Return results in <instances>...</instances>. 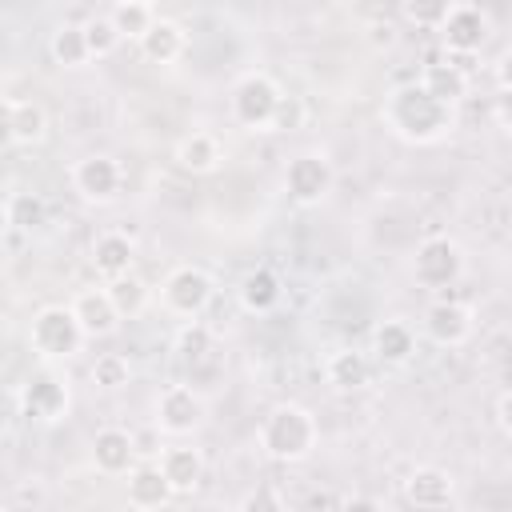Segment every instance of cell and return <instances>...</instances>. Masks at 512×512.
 I'll return each mask as SVG.
<instances>
[{"label": "cell", "instance_id": "1", "mask_svg": "<svg viewBox=\"0 0 512 512\" xmlns=\"http://www.w3.org/2000/svg\"><path fill=\"white\" fill-rule=\"evenodd\" d=\"M380 120L392 136L408 144H436L452 128V108L440 104L424 84H400L384 96Z\"/></svg>", "mask_w": 512, "mask_h": 512}, {"label": "cell", "instance_id": "2", "mask_svg": "<svg viewBox=\"0 0 512 512\" xmlns=\"http://www.w3.org/2000/svg\"><path fill=\"white\" fill-rule=\"evenodd\" d=\"M256 440L260 448L280 460V464H296V460H308L316 440H320V424L316 416L304 408V404H276L260 428H256Z\"/></svg>", "mask_w": 512, "mask_h": 512}, {"label": "cell", "instance_id": "3", "mask_svg": "<svg viewBox=\"0 0 512 512\" xmlns=\"http://www.w3.org/2000/svg\"><path fill=\"white\" fill-rule=\"evenodd\" d=\"M88 336L80 332V320L72 316L68 304H48L32 316V328H28V344L32 352H40L44 360H68L80 352Z\"/></svg>", "mask_w": 512, "mask_h": 512}, {"label": "cell", "instance_id": "4", "mask_svg": "<svg viewBox=\"0 0 512 512\" xmlns=\"http://www.w3.org/2000/svg\"><path fill=\"white\" fill-rule=\"evenodd\" d=\"M276 100H280V84L268 76V72H248L236 80L232 88V120L248 132H268L272 124V112H276Z\"/></svg>", "mask_w": 512, "mask_h": 512}, {"label": "cell", "instance_id": "5", "mask_svg": "<svg viewBox=\"0 0 512 512\" xmlns=\"http://www.w3.org/2000/svg\"><path fill=\"white\" fill-rule=\"evenodd\" d=\"M412 276L424 288H452L464 276V252L452 236H428L420 240L412 256Z\"/></svg>", "mask_w": 512, "mask_h": 512}, {"label": "cell", "instance_id": "6", "mask_svg": "<svg viewBox=\"0 0 512 512\" xmlns=\"http://www.w3.org/2000/svg\"><path fill=\"white\" fill-rule=\"evenodd\" d=\"M160 300H164V308L172 316L196 320L212 300V276L204 268H196V264H180V268L168 272V280L160 288Z\"/></svg>", "mask_w": 512, "mask_h": 512}, {"label": "cell", "instance_id": "7", "mask_svg": "<svg viewBox=\"0 0 512 512\" xmlns=\"http://www.w3.org/2000/svg\"><path fill=\"white\" fill-rule=\"evenodd\" d=\"M332 164L320 156V152H300L288 160L284 168V192L300 204V208H312L320 204L328 192H332Z\"/></svg>", "mask_w": 512, "mask_h": 512}, {"label": "cell", "instance_id": "8", "mask_svg": "<svg viewBox=\"0 0 512 512\" xmlns=\"http://www.w3.org/2000/svg\"><path fill=\"white\" fill-rule=\"evenodd\" d=\"M204 424V400L192 384H168L156 396V428L164 436H192Z\"/></svg>", "mask_w": 512, "mask_h": 512}, {"label": "cell", "instance_id": "9", "mask_svg": "<svg viewBox=\"0 0 512 512\" xmlns=\"http://www.w3.org/2000/svg\"><path fill=\"white\" fill-rule=\"evenodd\" d=\"M20 412L28 420H40V424H52L68 412V384L64 376H56L52 368L44 372H32L20 388Z\"/></svg>", "mask_w": 512, "mask_h": 512}, {"label": "cell", "instance_id": "10", "mask_svg": "<svg viewBox=\"0 0 512 512\" xmlns=\"http://www.w3.org/2000/svg\"><path fill=\"white\" fill-rule=\"evenodd\" d=\"M436 32L444 36V48H448V52L472 56V52H480V48L488 44V16H484L476 4H456V8L444 16V24H440Z\"/></svg>", "mask_w": 512, "mask_h": 512}, {"label": "cell", "instance_id": "11", "mask_svg": "<svg viewBox=\"0 0 512 512\" xmlns=\"http://www.w3.org/2000/svg\"><path fill=\"white\" fill-rule=\"evenodd\" d=\"M72 188L92 204H108L120 192V164L112 156H84L72 164Z\"/></svg>", "mask_w": 512, "mask_h": 512}, {"label": "cell", "instance_id": "12", "mask_svg": "<svg viewBox=\"0 0 512 512\" xmlns=\"http://www.w3.org/2000/svg\"><path fill=\"white\" fill-rule=\"evenodd\" d=\"M424 332L440 348H460L472 336V312L460 300H432L424 312Z\"/></svg>", "mask_w": 512, "mask_h": 512}, {"label": "cell", "instance_id": "13", "mask_svg": "<svg viewBox=\"0 0 512 512\" xmlns=\"http://www.w3.org/2000/svg\"><path fill=\"white\" fill-rule=\"evenodd\" d=\"M136 436L128 428H100L92 436V464L104 476H128V468L136 464Z\"/></svg>", "mask_w": 512, "mask_h": 512}, {"label": "cell", "instance_id": "14", "mask_svg": "<svg viewBox=\"0 0 512 512\" xmlns=\"http://www.w3.org/2000/svg\"><path fill=\"white\" fill-rule=\"evenodd\" d=\"M68 308H72V316L80 320V332L92 336V340L112 336V332L120 328V312L112 308V300H108L104 288H84V292H76V300H72Z\"/></svg>", "mask_w": 512, "mask_h": 512}, {"label": "cell", "instance_id": "15", "mask_svg": "<svg viewBox=\"0 0 512 512\" xmlns=\"http://www.w3.org/2000/svg\"><path fill=\"white\" fill-rule=\"evenodd\" d=\"M452 492H456L452 476H448L444 468H432V464L416 468V472L404 480V500L416 504V508H448V504H452Z\"/></svg>", "mask_w": 512, "mask_h": 512}, {"label": "cell", "instance_id": "16", "mask_svg": "<svg viewBox=\"0 0 512 512\" xmlns=\"http://www.w3.org/2000/svg\"><path fill=\"white\" fill-rule=\"evenodd\" d=\"M136 44H140L144 60H152V64H176V60L184 56V48H188V36H184V28H180L176 20L156 16V20L148 24V32H144Z\"/></svg>", "mask_w": 512, "mask_h": 512}, {"label": "cell", "instance_id": "17", "mask_svg": "<svg viewBox=\"0 0 512 512\" xmlns=\"http://www.w3.org/2000/svg\"><path fill=\"white\" fill-rule=\"evenodd\" d=\"M172 160H176V168H180V172L208 176V172H216V168H220L224 148H220V140H216L212 132H188V136L176 144Z\"/></svg>", "mask_w": 512, "mask_h": 512}, {"label": "cell", "instance_id": "18", "mask_svg": "<svg viewBox=\"0 0 512 512\" xmlns=\"http://www.w3.org/2000/svg\"><path fill=\"white\" fill-rule=\"evenodd\" d=\"M156 464H160V472H164V480L172 484L176 496H180V492H192V488L204 480V456H200V448L172 444V448L160 452Z\"/></svg>", "mask_w": 512, "mask_h": 512}, {"label": "cell", "instance_id": "19", "mask_svg": "<svg viewBox=\"0 0 512 512\" xmlns=\"http://www.w3.org/2000/svg\"><path fill=\"white\" fill-rule=\"evenodd\" d=\"M132 264H136V244H132L124 232H100V236L92 240V268H96L104 280L132 272Z\"/></svg>", "mask_w": 512, "mask_h": 512}, {"label": "cell", "instance_id": "20", "mask_svg": "<svg viewBox=\"0 0 512 512\" xmlns=\"http://www.w3.org/2000/svg\"><path fill=\"white\" fill-rule=\"evenodd\" d=\"M172 496L176 492L164 480L160 464H132L128 468V504L132 508H164Z\"/></svg>", "mask_w": 512, "mask_h": 512}, {"label": "cell", "instance_id": "21", "mask_svg": "<svg viewBox=\"0 0 512 512\" xmlns=\"http://www.w3.org/2000/svg\"><path fill=\"white\" fill-rule=\"evenodd\" d=\"M372 352H376L380 364H408L412 352H416V336L404 320H384L372 332Z\"/></svg>", "mask_w": 512, "mask_h": 512}, {"label": "cell", "instance_id": "22", "mask_svg": "<svg viewBox=\"0 0 512 512\" xmlns=\"http://www.w3.org/2000/svg\"><path fill=\"white\" fill-rule=\"evenodd\" d=\"M280 296H284V288H280V276H276L272 268H252V272L240 280V304H244L248 312H256V316L272 312V308L280 304Z\"/></svg>", "mask_w": 512, "mask_h": 512}, {"label": "cell", "instance_id": "23", "mask_svg": "<svg viewBox=\"0 0 512 512\" xmlns=\"http://www.w3.org/2000/svg\"><path fill=\"white\" fill-rule=\"evenodd\" d=\"M324 376H328L332 388H340V392H356V388L368 384L372 368H368V356H364V352H356V348H340V352L328 356Z\"/></svg>", "mask_w": 512, "mask_h": 512}, {"label": "cell", "instance_id": "24", "mask_svg": "<svg viewBox=\"0 0 512 512\" xmlns=\"http://www.w3.org/2000/svg\"><path fill=\"white\" fill-rule=\"evenodd\" d=\"M420 84L440 100V104H460L464 96H468V72L460 68V64H448V60H440V64H428L424 68V76H420Z\"/></svg>", "mask_w": 512, "mask_h": 512}, {"label": "cell", "instance_id": "25", "mask_svg": "<svg viewBox=\"0 0 512 512\" xmlns=\"http://www.w3.org/2000/svg\"><path fill=\"white\" fill-rule=\"evenodd\" d=\"M104 292H108L112 308L120 312V320H136V316L148 308V284H144L136 272H124V276L104 280Z\"/></svg>", "mask_w": 512, "mask_h": 512}, {"label": "cell", "instance_id": "26", "mask_svg": "<svg viewBox=\"0 0 512 512\" xmlns=\"http://www.w3.org/2000/svg\"><path fill=\"white\" fill-rule=\"evenodd\" d=\"M48 132V112L36 100H12V144H40Z\"/></svg>", "mask_w": 512, "mask_h": 512}, {"label": "cell", "instance_id": "27", "mask_svg": "<svg viewBox=\"0 0 512 512\" xmlns=\"http://www.w3.org/2000/svg\"><path fill=\"white\" fill-rule=\"evenodd\" d=\"M48 52H52V60H56V64H64V68H80V64H88V60H92V56H88L84 28H80V24H60V28L52 32V40H48Z\"/></svg>", "mask_w": 512, "mask_h": 512}, {"label": "cell", "instance_id": "28", "mask_svg": "<svg viewBox=\"0 0 512 512\" xmlns=\"http://www.w3.org/2000/svg\"><path fill=\"white\" fill-rule=\"evenodd\" d=\"M208 352H212V332L200 320H184V328L176 332V356H180V364L196 368V364L208 360Z\"/></svg>", "mask_w": 512, "mask_h": 512}, {"label": "cell", "instance_id": "29", "mask_svg": "<svg viewBox=\"0 0 512 512\" xmlns=\"http://www.w3.org/2000/svg\"><path fill=\"white\" fill-rule=\"evenodd\" d=\"M108 20L116 24L120 40H140L148 32V24L156 20V12H152V4H116Z\"/></svg>", "mask_w": 512, "mask_h": 512}, {"label": "cell", "instance_id": "30", "mask_svg": "<svg viewBox=\"0 0 512 512\" xmlns=\"http://www.w3.org/2000/svg\"><path fill=\"white\" fill-rule=\"evenodd\" d=\"M44 216H48V208H44V200H40L36 192H16V196H8V220H12V228L36 232V228L44 224Z\"/></svg>", "mask_w": 512, "mask_h": 512}, {"label": "cell", "instance_id": "31", "mask_svg": "<svg viewBox=\"0 0 512 512\" xmlns=\"http://www.w3.org/2000/svg\"><path fill=\"white\" fill-rule=\"evenodd\" d=\"M128 376H132V364H128V356H120V352H100V356L92 360V384H96V388L116 392V388L128 384Z\"/></svg>", "mask_w": 512, "mask_h": 512}, {"label": "cell", "instance_id": "32", "mask_svg": "<svg viewBox=\"0 0 512 512\" xmlns=\"http://www.w3.org/2000/svg\"><path fill=\"white\" fill-rule=\"evenodd\" d=\"M80 28H84V44H88V56H92V60L116 52L120 32H116V24H112L108 16H92V20H84Z\"/></svg>", "mask_w": 512, "mask_h": 512}, {"label": "cell", "instance_id": "33", "mask_svg": "<svg viewBox=\"0 0 512 512\" xmlns=\"http://www.w3.org/2000/svg\"><path fill=\"white\" fill-rule=\"evenodd\" d=\"M404 8V20L416 24V28H440L444 16L456 8V0H400Z\"/></svg>", "mask_w": 512, "mask_h": 512}, {"label": "cell", "instance_id": "34", "mask_svg": "<svg viewBox=\"0 0 512 512\" xmlns=\"http://www.w3.org/2000/svg\"><path fill=\"white\" fill-rule=\"evenodd\" d=\"M300 124H304V100H300V96H284V92H280L268 132H296Z\"/></svg>", "mask_w": 512, "mask_h": 512}, {"label": "cell", "instance_id": "35", "mask_svg": "<svg viewBox=\"0 0 512 512\" xmlns=\"http://www.w3.org/2000/svg\"><path fill=\"white\" fill-rule=\"evenodd\" d=\"M512 392H500L496 396V428H500V436H512Z\"/></svg>", "mask_w": 512, "mask_h": 512}, {"label": "cell", "instance_id": "36", "mask_svg": "<svg viewBox=\"0 0 512 512\" xmlns=\"http://www.w3.org/2000/svg\"><path fill=\"white\" fill-rule=\"evenodd\" d=\"M12 144V100L0 96V148Z\"/></svg>", "mask_w": 512, "mask_h": 512}, {"label": "cell", "instance_id": "37", "mask_svg": "<svg viewBox=\"0 0 512 512\" xmlns=\"http://www.w3.org/2000/svg\"><path fill=\"white\" fill-rule=\"evenodd\" d=\"M8 228H12V220H8V200H0V240L8 236Z\"/></svg>", "mask_w": 512, "mask_h": 512}, {"label": "cell", "instance_id": "38", "mask_svg": "<svg viewBox=\"0 0 512 512\" xmlns=\"http://www.w3.org/2000/svg\"><path fill=\"white\" fill-rule=\"evenodd\" d=\"M116 4H152V0H116Z\"/></svg>", "mask_w": 512, "mask_h": 512}]
</instances>
